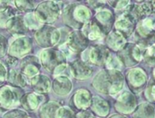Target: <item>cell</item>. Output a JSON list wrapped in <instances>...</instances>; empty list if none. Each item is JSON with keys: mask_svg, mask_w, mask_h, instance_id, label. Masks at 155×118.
Segmentation results:
<instances>
[{"mask_svg": "<svg viewBox=\"0 0 155 118\" xmlns=\"http://www.w3.org/2000/svg\"><path fill=\"white\" fill-rule=\"evenodd\" d=\"M124 84L123 74L118 70H102L93 81L94 87L102 94L115 95L119 93Z\"/></svg>", "mask_w": 155, "mask_h": 118, "instance_id": "cell-1", "label": "cell"}, {"mask_svg": "<svg viewBox=\"0 0 155 118\" xmlns=\"http://www.w3.org/2000/svg\"><path fill=\"white\" fill-rule=\"evenodd\" d=\"M91 12L83 5H68L63 12V19L65 25L74 28H81L89 22Z\"/></svg>", "mask_w": 155, "mask_h": 118, "instance_id": "cell-2", "label": "cell"}, {"mask_svg": "<svg viewBox=\"0 0 155 118\" xmlns=\"http://www.w3.org/2000/svg\"><path fill=\"white\" fill-rule=\"evenodd\" d=\"M21 88L4 85L0 86V112L13 110L20 106L21 99L24 96Z\"/></svg>", "mask_w": 155, "mask_h": 118, "instance_id": "cell-3", "label": "cell"}, {"mask_svg": "<svg viewBox=\"0 0 155 118\" xmlns=\"http://www.w3.org/2000/svg\"><path fill=\"white\" fill-rule=\"evenodd\" d=\"M61 30L49 25H43L35 33V39L37 45L45 49L51 48L52 46L57 45L61 39Z\"/></svg>", "mask_w": 155, "mask_h": 118, "instance_id": "cell-4", "label": "cell"}, {"mask_svg": "<svg viewBox=\"0 0 155 118\" xmlns=\"http://www.w3.org/2000/svg\"><path fill=\"white\" fill-rule=\"evenodd\" d=\"M39 60L41 66L52 74L60 66L66 64V56L64 53L54 48L44 49L40 53Z\"/></svg>", "mask_w": 155, "mask_h": 118, "instance_id": "cell-5", "label": "cell"}, {"mask_svg": "<svg viewBox=\"0 0 155 118\" xmlns=\"http://www.w3.org/2000/svg\"><path fill=\"white\" fill-rule=\"evenodd\" d=\"M88 46V39L83 34V32L76 30L69 34L66 42L60 46V51L64 53L65 56L71 54H79L83 52Z\"/></svg>", "mask_w": 155, "mask_h": 118, "instance_id": "cell-6", "label": "cell"}, {"mask_svg": "<svg viewBox=\"0 0 155 118\" xmlns=\"http://www.w3.org/2000/svg\"><path fill=\"white\" fill-rule=\"evenodd\" d=\"M34 12L42 24H51L59 17L61 9L54 1H45L40 3Z\"/></svg>", "mask_w": 155, "mask_h": 118, "instance_id": "cell-7", "label": "cell"}, {"mask_svg": "<svg viewBox=\"0 0 155 118\" xmlns=\"http://www.w3.org/2000/svg\"><path fill=\"white\" fill-rule=\"evenodd\" d=\"M32 50V40L28 36L16 37L10 45L7 54L9 56L14 58H24Z\"/></svg>", "mask_w": 155, "mask_h": 118, "instance_id": "cell-8", "label": "cell"}, {"mask_svg": "<svg viewBox=\"0 0 155 118\" xmlns=\"http://www.w3.org/2000/svg\"><path fill=\"white\" fill-rule=\"evenodd\" d=\"M41 68V63L39 58L35 56H27L21 60L20 72L27 78H32L38 75Z\"/></svg>", "mask_w": 155, "mask_h": 118, "instance_id": "cell-9", "label": "cell"}, {"mask_svg": "<svg viewBox=\"0 0 155 118\" xmlns=\"http://www.w3.org/2000/svg\"><path fill=\"white\" fill-rule=\"evenodd\" d=\"M127 82L129 87L135 93H139L146 85L147 77L141 68H133L127 74Z\"/></svg>", "mask_w": 155, "mask_h": 118, "instance_id": "cell-10", "label": "cell"}, {"mask_svg": "<svg viewBox=\"0 0 155 118\" xmlns=\"http://www.w3.org/2000/svg\"><path fill=\"white\" fill-rule=\"evenodd\" d=\"M116 110L122 114H130L136 108V98L131 92H124L115 102Z\"/></svg>", "mask_w": 155, "mask_h": 118, "instance_id": "cell-11", "label": "cell"}, {"mask_svg": "<svg viewBox=\"0 0 155 118\" xmlns=\"http://www.w3.org/2000/svg\"><path fill=\"white\" fill-rule=\"evenodd\" d=\"M135 24L134 17L128 12H125L115 21V29L126 38L134 33Z\"/></svg>", "mask_w": 155, "mask_h": 118, "instance_id": "cell-12", "label": "cell"}, {"mask_svg": "<svg viewBox=\"0 0 155 118\" xmlns=\"http://www.w3.org/2000/svg\"><path fill=\"white\" fill-rule=\"evenodd\" d=\"M45 96L37 93H27L25 94L21 99L20 106L27 111H35L45 104Z\"/></svg>", "mask_w": 155, "mask_h": 118, "instance_id": "cell-13", "label": "cell"}, {"mask_svg": "<svg viewBox=\"0 0 155 118\" xmlns=\"http://www.w3.org/2000/svg\"><path fill=\"white\" fill-rule=\"evenodd\" d=\"M5 27L9 34L17 37L25 36V35L28 32V28L25 24L24 17L18 15L13 16L6 24Z\"/></svg>", "mask_w": 155, "mask_h": 118, "instance_id": "cell-14", "label": "cell"}, {"mask_svg": "<svg viewBox=\"0 0 155 118\" xmlns=\"http://www.w3.org/2000/svg\"><path fill=\"white\" fill-rule=\"evenodd\" d=\"M109 50L104 46H95L91 47L89 50V61L97 66H103L106 64L109 56H110Z\"/></svg>", "mask_w": 155, "mask_h": 118, "instance_id": "cell-15", "label": "cell"}, {"mask_svg": "<svg viewBox=\"0 0 155 118\" xmlns=\"http://www.w3.org/2000/svg\"><path fill=\"white\" fill-rule=\"evenodd\" d=\"M92 96L88 90L79 89L73 96L71 100V105H73L76 109L84 110L91 106Z\"/></svg>", "mask_w": 155, "mask_h": 118, "instance_id": "cell-16", "label": "cell"}, {"mask_svg": "<svg viewBox=\"0 0 155 118\" xmlns=\"http://www.w3.org/2000/svg\"><path fill=\"white\" fill-rule=\"evenodd\" d=\"M70 69L73 76L76 79H87L91 76L93 69L85 62L82 60H75L70 65Z\"/></svg>", "mask_w": 155, "mask_h": 118, "instance_id": "cell-17", "label": "cell"}, {"mask_svg": "<svg viewBox=\"0 0 155 118\" xmlns=\"http://www.w3.org/2000/svg\"><path fill=\"white\" fill-rule=\"evenodd\" d=\"M30 85L35 93L43 95L49 92L52 84L50 78L45 75H37L30 79Z\"/></svg>", "mask_w": 155, "mask_h": 118, "instance_id": "cell-18", "label": "cell"}, {"mask_svg": "<svg viewBox=\"0 0 155 118\" xmlns=\"http://www.w3.org/2000/svg\"><path fill=\"white\" fill-rule=\"evenodd\" d=\"M52 88L56 95L64 96L70 94L73 88V84L67 76H55L52 84Z\"/></svg>", "mask_w": 155, "mask_h": 118, "instance_id": "cell-19", "label": "cell"}, {"mask_svg": "<svg viewBox=\"0 0 155 118\" xmlns=\"http://www.w3.org/2000/svg\"><path fill=\"white\" fill-rule=\"evenodd\" d=\"M95 22L101 28L103 34L108 33L112 29L113 24L114 22V15L109 10L99 11L95 15Z\"/></svg>", "mask_w": 155, "mask_h": 118, "instance_id": "cell-20", "label": "cell"}, {"mask_svg": "<svg viewBox=\"0 0 155 118\" xmlns=\"http://www.w3.org/2000/svg\"><path fill=\"white\" fill-rule=\"evenodd\" d=\"M137 33L143 38H151L155 35V20L143 18L137 26Z\"/></svg>", "mask_w": 155, "mask_h": 118, "instance_id": "cell-21", "label": "cell"}, {"mask_svg": "<svg viewBox=\"0 0 155 118\" xmlns=\"http://www.w3.org/2000/svg\"><path fill=\"white\" fill-rule=\"evenodd\" d=\"M83 34L87 37L88 40H97L103 35V32L95 21H89L83 26Z\"/></svg>", "mask_w": 155, "mask_h": 118, "instance_id": "cell-22", "label": "cell"}, {"mask_svg": "<svg viewBox=\"0 0 155 118\" xmlns=\"http://www.w3.org/2000/svg\"><path fill=\"white\" fill-rule=\"evenodd\" d=\"M60 105L54 101H49L43 104L38 111V116L40 118H55L56 113L60 108Z\"/></svg>", "mask_w": 155, "mask_h": 118, "instance_id": "cell-23", "label": "cell"}, {"mask_svg": "<svg viewBox=\"0 0 155 118\" xmlns=\"http://www.w3.org/2000/svg\"><path fill=\"white\" fill-rule=\"evenodd\" d=\"M134 44H125L119 52V59L127 66H132L136 63L134 57Z\"/></svg>", "mask_w": 155, "mask_h": 118, "instance_id": "cell-24", "label": "cell"}, {"mask_svg": "<svg viewBox=\"0 0 155 118\" xmlns=\"http://www.w3.org/2000/svg\"><path fill=\"white\" fill-rule=\"evenodd\" d=\"M107 45L113 50H120L125 45V37L117 30L112 31L106 39Z\"/></svg>", "mask_w": 155, "mask_h": 118, "instance_id": "cell-25", "label": "cell"}, {"mask_svg": "<svg viewBox=\"0 0 155 118\" xmlns=\"http://www.w3.org/2000/svg\"><path fill=\"white\" fill-rule=\"evenodd\" d=\"M91 107L94 113L101 116H106L109 114V105L108 103L100 96H94L92 99Z\"/></svg>", "mask_w": 155, "mask_h": 118, "instance_id": "cell-26", "label": "cell"}, {"mask_svg": "<svg viewBox=\"0 0 155 118\" xmlns=\"http://www.w3.org/2000/svg\"><path fill=\"white\" fill-rule=\"evenodd\" d=\"M7 82L10 86L15 87H25L26 86V79L25 77L21 74V72L17 70L11 69L8 71L7 74Z\"/></svg>", "mask_w": 155, "mask_h": 118, "instance_id": "cell-27", "label": "cell"}, {"mask_svg": "<svg viewBox=\"0 0 155 118\" xmlns=\"http://www.w3.org/2000/svg\"><path fill=\"white\" fill-rule=\"evenodd\" d=\"M154 107L148 103H143L136 106L133 115V118H154Z\"/></svg>", "mask_w": 155, "mask_h": 118, "instance_id": "cell-28", "label": "cell"}, {"mask_svg": "<svg viewBox=\"0 0 155 118\" xmlns=\"http://www.w3.org/2000/svg\"><path fill=\"white\" fill-rule=\"evenodd\" d=\"M24 21H25V24L26 27L28 28V30L30 29V30H35L36 31L43 26V24L39 21V19L35 15V12L27 13L24 16Z\"/></svg>", "mask_w": 155, "mask_h": 118, "instance_id": "cell-29", "label": "cell"}, {"mask_svg": "<svg viewBox=\"0 0 155 118\" xmlns=\"http://www.w3.org/2000/svg\"><path fill=\"white\" fill-rule=\"evenodd\" d=\"M15 15V12L13 8L7 7L5 10L0 11V27H5L8 21Z\"/></svg>", "mask_w": 155, "mask_h": 118, "instance_id": "cell-30", "label": "cell"}, {"mask_svg": "<svg viewBox=\"0 0 155 118\" xmlns=\"http://www.w3.org/2000/svg\"><path fill=\"white\" fill-rule=\"evenodd\" d=\"M15 4L16 8L21 12L30 13V12H33V10L35 7L34 1H26V0L18 1V0H16V1H15Z\"/></svg>", "mask_w": 155, "mask_h": 118, "instance_id": "cell-31", "label": "cell"}, {"mask_svg": "<svg viewBox=\"0 0 155 118\" xmlns=\"http://www.w3.org/2000/svg\"><path fill=\"white\" fill-rule=\"evenodd\" d=\"M144 59L146 62H148L151 65L155 64V35L153 36V42L150 45H148L146 47Z\"/></svg>", "mask_w": 155, "mask_h": 118, "instance_id": "cell-32", "label": "cell"}, {"mask_svg": "<svg viewBox=\"0 0 155 118\" xmlns=\"http://www.w3.org/2000/svg\"><path fill=\"white\" fill-rule=\"evenodd\" d=\"M106 66L107 69L109 70H118L121 68L122 66V62L119 59V57H116L114 55H110L107 62H106Z\"/></svg>", "mask_w": 155, "mask_h": 118, "instance_id": "cell-33", "label": "cell"}, {"mask_svg": "<svg viewBox=\"0 0 155 118\" xmlns=\"http://www.w3.org/2000/svg\"><path fill=\"white\" fill-rule=\"evenodd\" d=\"M3 118H28V115L24 110L20 109H13L6 112Z\"/></svg>", "mask_w": 155, "mask_h": 118, "instance_id": "cell-34", "label": "cell"}, {"mask_svg": "<svg viewBox=\"0 0 155 118\" xmlns=\"http://www.w3.org/2000/svg\"><path fill=\"white\" fill-rule=\"evenodd\" d=\"M55 118H75V116L69 107L61 106L56 113Z\"/></svg>", "mask_w": 155, "mask_h": 118, "instance_id": "cell-35", "label": "cell"}, {"mask_svg": "<svg viewBox=\"0 0 155 118\" xmlns=\"http://www.w3.org/2000/svg\"><path fill=\"white\" fill-rule=\"evenodd\" d=\"M146 97L150 100L155 102V81L153 79L146 88Z\"/></svg>", "mask_w": 155, "mask_h": 118, "instance_id": "cell-36", "label": "cell"}, {"mask_svg": "<svg viewBox=\"0 0 155 118\" xmlns=\"http://www.w3.org/2000/svg\"><path fill=\"white\" fill-rule=\"evenodd\" d=\"M7 50V40L4 35H0V57H3Z\"/></svg>", "mask_w": 155, "mask_h": 118, "instance_id": "cell-37", "label": "cell"}, {"mask_svg": "<svg viewBox=\"0 0 155 118\" xmlns=\"http://www.w3.org/2000/svg\"><path fill=\"white\" fill-rule=\"evenodd\" d=\"M7 74H8V71L6 69V66H5L4 63H2L0 61V86L5 81H6V79H7Z\"/></svg>", "mask_w": 155, "mask_h": 118, "instance_id": "cell-38", "label": "cell"}, {"mask_svg": "<svg viewBox=\"0 0 155 118\" xmlns=\"http://www.w3.org/2000/svg\"><path fill=\"white\" fill-rule=\"evenodd\" d=\"M113 4H116V5H114L113 6L116 9H121V8H124L125 6L128 5V4L130 3L129 1H116V2H112Z\"/></svg>", "mask_w": 155, "mask_h": 118, "instance_id": "cell-39", "label": "cell"}, {"mask_svg": "<svg viewBox=\"0 0 155 118\" xmlns=\"http://www.w3.org/2000/svg\"><path fill=\"white\" fill-rule=\"evenodd\" d=\"M75 118H92V115L89 111L83 110L75 116Z\"/></svg>", "mask_w": 155, "mask_h": 118, "instance_id": "cell-40", "label": "cell"}, {"mask_svg": "<svg viewBox=\"0 0 155 118\" xmlns=\"http://www.w3.org/2000/svg\"><path fill=\"white\" fill-rule=\"evenodd\" d=\"M7 62H8V65L12 66H15L17 63V59L16 58H14V57H11V56H8Z\"/></svg>", "mask_w": 155, "mask_h": 118, "instance_id": "cell-41", "label": "cell"}, {"mask_svg": "<svg viewBox=\"0 0 155 118\" xmlns=\"http://www.w3.org/2000/svg\"><path fill=\"white\" fill-rule=\"evenodd\" d=\"M8 7V2L7 1H0V11L5 10Z\"/></svg>", "mask_w": 155, "mask_h": 118, "instance_id": "cell-42", "label": "cell"}, {"mask_svg": "<svg viewBox=\"0 0 155 118\" xmlns=\"http://www.w3.org/2000/svg\"><path fill=\"white\" fill-rule=\"evenodd\" d=\"M110 118H126L124 116H123V115H119V114H117V115H114V116H112Z\"/></svg>", "mask_w": 155, "mask_h": 118, "instance_id": "cell-43", "label": "cell"}, {"mask_svg": "<svg viewBox=\"0 0 155 118\" xmlns=\"http://www.w3.org/2000/svg\"><path fill=\"white\" fill-rule=\"evenodd\" d=\"M153 80L155 81V68L154 70H153Z\"/></svg>", "mask_w": 155, "mask_h": 118, "instance_id": "cell-44", "label": "cell"}, {"mask_svg": "<svg viewBox=\"0 0 155 118\" xmlns=\"http://www.w3.org/2000/svg\"><path fill=\"white\" fill-rule=\"evenodd\" d=\"M92 118H96V117H92Z\"/></svg>", "mask_w": 155, "mask_h": 118, "instance_id": "cell-45", "label": "cell"}]
</instances>
